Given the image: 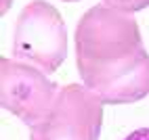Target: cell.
I'll list each match as a JSON object with an SVG mask.
<instances>
[{
  "label": "cell",
  "mask_w": 149,
  "mask_h": 140,
  "mask_svg": "<svg viewBox=\"0 0 149 140\" xmlns=\"http://www.w3.org/2000/svg\"><path fill=\"white\" fill-rule=\"evenodd\" d=\"M76 65L105 105H130L149 94V54L130 13L88 8L76 27Z\"/></svg>",
  "instance_id": "cell-1"
},
{
  "label": "cell",
  "mask_w": 149,
  "mask_h": 140,
  "mask_svg": "<svg viewBox=\"0 0 149 140\" xmlns=\"http://www.w3.org/2000/svg\"><path fill=\"white\" fill-rule=\"evenodd\" d=\"M13 54L44 73H55L67 57V29L61 13L44 0L29 2L17 17Z\"/></svg>",
  "instance_id": "cell-2"
},
{
  "label": "cell",
  "mask_w": 149,
  "mask_h": 140,
  "mask_svg": "<svg viewBox=\"0 0 149 140\" xmlns=\"http://www.w3.org/2000/svg\"><path fill=\"white\" fill-rule=\"evenodd\" d=\"M103 105L86 86L67 84L57 92L44 117L29 126V140H99Z\"/></svg>",
  "instance_id": "cell-3"
},
{
  "label": "cell",
  "mask_w": 149,
  "mask_h": 140,
  "mask_svg": "<svg viewBox=\"0 0 149 140\" xmlns=\"http://www.w3.org/2000/svg\"><path fill=\"white\" fill-rule=\"evenodd\" d=\"M59 90L38 67L17 59L0 61V105L27 126L42 119Z\"/></svg>",
  "instance_id": "cell-4"
},
{
  "label": "cell",
  "mask_w": 149,
  "mask_h": 140,
  "mask_svg": "<svg viewBox=\"0 0 149 140\" xmlns=\"http://www.w3.org/2000/svg\"><path fill=\"white\" fill-rule=\"evenodd\" d=\"M103 4L122 13H136L149 6V0H103Z\"/></svg>",
  "instance_id": "cell-5"
},
{
  "label": "cell",
  "mask_w": 149,
  "mask_h": 140,
  "mask_svg": "<svg viewBox=\"0 0 149 140\" xmlns=\"http://www.w3.org/2000/svg\"><path fill=\"white\" fill-rule=\"evenodd\" d=\"M124 140H149V128H139L132 134H128Z\"/></svg>",
  "instance_id": "cell-6"
},
{
  "label": "cell",
  "mask_w": 149,
  "mask_h": 140,
  "mask_svg": "<svg viewBox=\"0 0 149 140\" xmlns=\"http://www.w3.org/2000/svg\"><path fill=\"white\" fill-rule=\"evenodd\" d=\"M8 8H11V0H2V8H0V11H2V15L8 11Z\"/></svg>",
  "instance_id": "cell-7"
},
{
  "label": "cell",
  "mask_w": 149,
  "mask_h": 140,
  "mask_svg": "<svg viewBox=\"0 0 149 140\" xmlns=\"http://www.w3.org/2000/svg\"><path fill=\"white\" fill-rule=\"evenodd\" d=\"M65 2H78V0H65Z\"/></svg>",
  "instance_id": "cell-8"
}]
</instances>
